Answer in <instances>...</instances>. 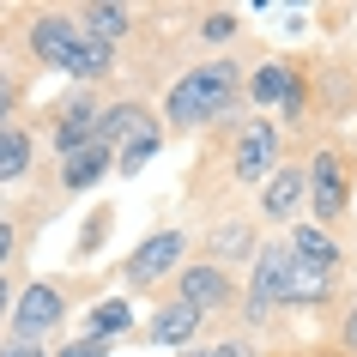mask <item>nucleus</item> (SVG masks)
<instances>
[{
  "mask_svg": "<svg viewBox=\"0 0 357 357\" xmlns=\"http://www.w3.org/2000/svg\"><path fill=\"white\" fill-rule=\"evenodd\" d=\"M230 97H236V67H230V61H206V67H194V73H182L169 85L164 115L176 128H200L212 115H225Z\"/></svg>",
  "mask_w": 357,
  "mask_h": 357,
  "instance_id": "1",
  "label": "nucleus"
},
{
  "mask_svg": "<svg viewBox=\"0 0 357 357\" xmlns=\"http://www.w3.org/2000/svg\"><path fill=\"white\" fill-rule=\"evenodd\" d=\"M182 230H158V236H146V243L133 248L128 255V284L133 291H146V284H158L164 279V273H176V266H182Z\"/></svg>",
  "mask_w": 357,
  "mask_h": 357,
  "instance_id": "2",
  "label": "nucleus"
},
{
  "mask_svg": "<svg viewBox=\"0 0 357 357\" xmlns=\"http://www.w3.org/2000/svg\"><path fill=\"white\" fill-rule=\"evenodd\" d=\"M279 169V128L273 121H248L243 128V146H236V182H273Z\"/></svg>",
  "mask_w": 357,
  "mask_h": 357,
  "instance_id": "3",
  "label": "nucleus"
},
{
  "mask_svg": "<svg viewBox=\"0 0 357 357\" xmlns=\"http://www.w3.org/2000/svg\"><path fill=\"white\" fill-rule=\"evenodd\" d=\"M291 291V248H261L255 255V284H248V315L266 321L273 303H284Z\"/></svg>",
  "mask_w": 357,
  "mask_h": 357,
  "instance_id": "4",
  "label": "nucleus"
},
{
  "mask_svg": "<svg viewBox=\"0 0 357 357\" xmlns=\"http://www.w3.org/2000/svg\"><path fill=\"white\" fill-rule=\"evenodd\" d=\"M79 37H85V24H79V19H61V13H43V19L31 24V49H37L49 67H61V73H67Z\"/></svg>",
  "mask_w": 357,
  "mask_h": 357,
  "instance_id": "5",
  "label": "nucleus"
},
{
  "mask_svg": "<svg viewBox=\"0 0 357 357\" xmlns=\"http://www.w3.org/2000/svg\"><path fill=\"white\" fill-rule=\"evenodd\" d=\"M61 291L55 284H31L19 303H13V327H19V339H43L49 327H61Z\"/></svg>",
  "mask_w": 357,
  "mask_h": 357,
  "instance_id": "6",
  "label": "nucleus"
},
{
  "mask_svg": "<svg viewBox=\"0 0 357 357\" xmlns=\"http://www.w3.org/2000/svg\"><path fill=\"white\" fill-rule=\"evenodd\" d=\"M182 303H194L200 315L206 309H225L230 303V279L218 261H200V266H182Z\"/></svg>",
  "mask_w": 357,
  "mask_h": 357,
  "instance_id": "7",
  "label": "nucleus"
},
{
  "mask_svg": "<svg viewBox=\"0 0 357 357\" xmlns=\"http://www.w3.org/2000/svg\"><path fill=\"white\" fill-rule=\"evenodd\" d=\"M309 206H315V218H339L345 212V169H339V158H315L309 164Z\"/></svg>",
  "mask_w": 357,
  "mask_h": 357,
  "instance_id": "8",
  "label": "nucleus"
},
{
  "mask_svg": "<svg viewBox=\"0 0 357 357\" xmlns=\"http://www.w3.org/2000/svg\"><path fill=\"white\" fill-rule=\"evenodd\" d=\"M97 121H103V115L91 109V97H73V103H67V109H61V128H55V146L67 151V158H73V151H85L97 139Z\"/></svg>",
  "mask_w": 357,
  "mask_h": 357,
  "instance_id": "9",
  "label": "nucleus"
},
{
  "mask_svg": "<svg viewBox=\"0 0 357 357\" xmlns=\"http://www.w3.org/2000/svg\"><path fill=\"white\" fill-rule=\"evenodd\" d=\"M200 309H194V303H169V309H158V321H151V345H188L194 333H200Z\"/></svg>",
  "mask_w": 357,
  "mask_h": 357,
  "instance_id": "10",
  "label": "nucleus"
},
{
  "mask_svg": "<svg viewBox=\"0 0 357 357\" xmlns=\"http://www.w3.org/2000/svg\"><path fill=\"white\" fill-rule=\"evenodd\" d=\"M303 194H309V182H303V169H273V182L261 188V206H266V218H291Z\"/></svg>",
  "mask_w": 357,
  "mask_h": 357,
  "instance_id": "11",
  "label": "nucleus"
},
{
  "mask_svg": "<svg viewBox=\"0 0 357 357\" xmlns=\"http://www.w3.org/2000/svg\"><path fill=\"white\" fill-rule=\"evenodd\" d=\"M255 97H261V103H279V109H297L303 103V91H297V79H291L284 61H266L261 73H255Z\"/></svg>",
  "mask_w": 357,
  "mask_h": 357,
  "instance_id": "12",
  "label": "nucleus"
},
{
  "mask_svg": "<svg viewBox=\"0 0 357 357\" xmlns=\"http://www.w3.org/2000/svg\"><path fill=\"white\" fill-rule=\"evenodd\" d=\"M79 24H85L91 37H103V43H121L133 31V13H128V6H109V0H97V6L79 13Z\"/></svg>",
  "mask_w": 357,
  "mask_h": 357,
  "instance_id": "13",
  "label": "nucleus"
},
{
  "mask_svg": "<svg viewBox=\"0 0 357 357\" xmlns=\"http://www.w3.org/2000/svg\"><path fill=\"white\" fill-rule=\"evenodd\" d=\"M103 169H109V146H103V139H91L85 151H73V158H67L61 182H67V188H91V182L103 176Z\"/></svg>",
  "mask_w": 357,
  "mask_h": 357,
  "instance_id": "14",
  "label": "nucleus"
},
{
  "mask_svg": "<svg viewBox=\"0 0 357 357\" xmlns=\"http://www.w3.org/2000/svg\"><path fill=\"white\" fill-rule=\"evenodd\" d=\"M291 255H297V261H309V266H321V273H333V266H339V243L327 236V230H309V225L291 236Z\"/></svg>",
  "mask_w": 357,
  "mask_h": 357,
  "instance_id": "15",
  "label": "nucleus"
},
{
  "mask_svg": "<svg viewBox=\"0 0 357 357\" xmlns=\"http://www.w3.org/2000/svg\"><path fill=\"white\" fill-rule=\"evenodd\" d=\"M327 291H333V273H321V266L291 255V291H284V303H321Z\"/></svg>",
  "mask_w": 357,
  "mask_h": 357,
  "instance_id": "16",
  "label": "nucleus"
},
{
  "mask_svg": "<svg viewBox=\"0 0 357 357\" xmlns=\"http://www.w3.org/2000/svg\"><path fill=\"white\" fill-rule=\"evenodd\" d=\"M31 133H19V128H0V182H19L24 169H31Z\"/></svg>",
  "mask_w": 357,
  "mask_h": 357,
  "instance_id": "17",
  "label": "nucleus"
},
{
  "mask_svg": "<svg viewBox=\"0 0 357 357\" xmlns=\"http://www.w3.org/2000/svg\"><path fill=\"white\" fill-rule=\"evenodd\" d=\"M146 109L139 103H115V109H103V121H97V139L109 146V139H128V133H146Z\"/></svg>",
  "mask_w": 357,
  "mask_h": 357,
  "instance_id": "18",
  "label": "nucleus"
},
{
  "mask_svg": "<svg viewBox=\"0 0 357 357\" xmlns=\"http://www.w3.org/2000/svg\"><path fill=\"white\" fill-rule=\"evenodd\" d=\"M128 321H133L128 297H109V303H97V309H91V339H109V333H121Z\"/></svg>",
  "mask_w": 357,
  "mask_h": 357,
  "instance_id": "19",
  "label": "nucleus"
},
{
  "mask_svg": "<svg viewBox=\"0 0 357 357\" xmlns=\"http://www.w3.org/2000/svg\"><path fill=\"white\" fill-rule=\"evenodd\" d=\"M151 151H158V133H151V128H146V133H133L128 146H121V158H115V169H128V176H133V169L146 164Z\"/></svg>",
  "mask_w": 357,
  "mask_h": 357,
  "instance_id": "20",
  "label": "nucleus"
},
{
  "mask_svg": "<svg viewBox=\"0 0 357 357\" xmlns=\"http://www.w3.org/2000/svg\"><path fill=\"white\" fill-rule=\"evenodd\" d=\"M212 248H218V255H248V230H218Z\"/></svg>",
  "mask_w": 357,
  "mask_h": 357,
  "instance_id": "21",
  "label": "nucleus"
},
{
  "mask_svg": "<svg viewBox=\"0 0 357 357\" xmlns=\"http://www.w3.org/2000/svg\"><path fill=\"white\" fill-rule=\"evenodd\" d=\"M61 357H109V339H91V333H85V339H73Z\"/></svg>",
  "mask_w": 357,
  "mask_h": 357,
  "instance_id": "22",
  "label": "nucleus"
},
{
  "mask_svg": "<svg viewBox=\"0 0 357 357\" xmlns=\"http://www.w3.org/2000/svg\"><path fill=\"white\" fill-rule=\"evenodd\" d=\"M200 31H206V37H212V43H225V37H230V31H236V19H230V13H212V19H206V24H200Z\"/></svg>",
  "mask_w": 357,
  "mask_h": 357,
  "instance_id": "23",
  "label": "nucleus"
},
{
  "mask_svg": "<svg viewBox=\"0 0 357 357\" xmlns=\"http://www.w3.org/2000/svg\"><path fill=\"white\" fill-rule=\"evenodd\" d=\"M188 357H255L248 345H206V351H188Z\"/></svg>",
  "mask_w": 357,
  "mask_h": 357,
  "instance_id": "24",
  "label": "nucleus"
},
{
  "mask_svg": "<svg viewBox=\"0 0 357 357\" xmlns=\"http://www.w3.org/2000/svg\"><path fill=\"white\" fill-rule=\"evenodd\" d=\"M0 357H43V345H37V339H13Z\"/></svg>",
  "mask_w": 357,
  "mask_h": 357,
  "instance_id": "25",
  "label": "nucleus"
},
{
  "mask_svg": "<svg viewBox=\"0 0 357 357\" xmlns=\"http://www.w3.org/2000/svg\"><path fill=\"white\" fill-rule=\"evenodd\" d=\"M6 115H13V79L0 73V128H6Z\"/></svg>",
  "mask_w": 357,
  "mask_h": 357,
  "instance_id": "26",
  "label": "nucleus"
},
{
  "mask_svg": "<svg viewBox=\"0 0 357 357\" xmlns=\"http://www.w3.org/2000/svg\"><path fill=\"white\" fill-rule=\"evenodd\" d=\"M345 345H351V351H357V309H351V315H345Z\"/></svg>",
  "mask_w": 357,
  "mask_h": 357,
  "instance_id": "27",
  "label": "nucleus"
},
{
  "mask_svg": "<svg viewBox=\"0 0 357 357\" xmlns=\"http://www.w3.org/2000/svg\"><path fill=\"white\" fill-rule=\"evenodd\" d=\"M0 315H6V284H0Z\"/></svg>",
  "mask_w": 357,
  "mask_h": 357,
  "instance_id": "28",
  "label": "nucleus"
}]
</instances>
